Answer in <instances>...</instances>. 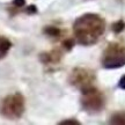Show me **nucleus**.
Masks as SVG:
<instances>
[{"label":"nucleus","instance_id":"1","mask_svg":"<svg viewBox=\"0 0 125 125\" xmlns=\"http://www.w3.org/2000/svg\"><path fill=\"white\" fill-rule=\"evenodd\" d=\"M105 31L104 19L96 13H86L74 21L73 34L79 44L90 46L96 44Z\"/></svg>","mask_w":125,"mask_h":125},{"label":"nucleus","instance_id":"2","mask_svg":"<svg viewBox=\"0 0 125 125\" xmlns=\"http://www.w3.org/2000/svg\"><path fill=\"white\" fill-rule=\"evenodd\" d=\"M26 109V102L22 94L15 93L7 95L0 101V115L9 121H18L22 117Z\"/></svg>","mask_w":125,"mask_h":125},{"label":"nucleus","instance_id":"3","mask_svg":"<svg viewBox=\"0 0 125 125\" xmlns=\"http://www.w3.org/2000/svg\"><path fill=\"white\" fill-rule=\"evenodd\" d=\"M101 65L105 70H116L125 66V44L122 42H111L104 49Z\"/></svg>","mask_w":125,"mask_h":125},{"label":"nucleus","instance_id":"4","mask_svg":"<svg viewBox=\"0 0 125 125\" xmlns=\"http://www.w3.org/2000/svg\"><path fill=\"white\" fill-rule=\"evenodd\" d=\"M81 108L88 114H98L105 107V96L95 86L81 92Z\"/></svg>","mask_w":125,"mask_h":125},{"label":"nucleus","instance_id":"5","mask_svg":"<svg viewBox=\"0 0 125 125\" xmlns=\"http://www.w3.org/2000/svg\"><path fill=\"white\" fill-rule=\"evenodd\" d=\"M95 81H96V75L94 71L87 67H75L73 68V71L68 76L70 85L75 87L80 92L94 87Z\"/></svg>","mask_w":125,"mask_h":125},{"label":"nucleus","instance_id":"6","mask_svg":"<svg viewBox=\"0 0 125 125\" xmlns=\"http://www.w3.org/2000/svg\"><path fill=\"white\" fill-rule=\"evenodd\" d=\"M41 62L44 64L45 66H56L59 65L62 59V52L60 49L50 50L48 52H43L40 54Z\"/></svg>","mask_w":125,"mask_h":125},{"label":"nucleus","instance_id":"7","mask_svg":"<svg viewBox=\"0 0 125 125\" xmlns=\"http://www.w3.org/2000/svg\"><path fill=\"white\" fill-rule=\"evenodd\" d=\"M43 32L48 37H51V38H54V40H60L62 36L65 35V31L62 30L58 27H54V26H46L44 28Z\"/></svg>","mask_w":125,"mask_h":125},{"label":"nucleus","instance_id":"8","mask_svg":"<svg viewBox=\"0 0 125 125\" xmlns=\"http://www.w3.org/2000/svg\"><path fill=\"white\" fill-rule=\"evenodd\" d=\"M109 124L125 125V111L124 110L114 112L111 116H110V118H109Z\"/></svg>","mask_w":125,"mask_h":125},{"label":"nucleus","instance_id":"9","mask_svg":"<svg viewBox=\"0 0 125 125\" xmlns=\"http://www.w3.org/2000/svg\"><path fill=\"white\" fill-rule=\"evenodd\" d=\"M12 48V43L8 38L4 36H0V59L4 58L6 54L8 53L9 49Z\"/></svg>","mask_w":125,"mask_h":125},{"label":"nucleus","instance_id":"10","mask_svg":"<svg viewBox=\"0 0 125 125\" xmlns=\"http://www.w3.org/2000/svg\"><path fill=\"white\" fill-rule=\"evenodd\" d=\"M125 29V22L124 20H118L116 22H114L111 24V30L115 32V34H121L122 31Z\"/></svg>","mask_w":125,"mask_h":125},{"label":"nucleus","instance_id":"11","mask_svg":"<svg viewBox=\"0 0 125 125\" xmlns=\"http://www.w3.org/2000/svg\"><path fill=\"white\" fill-rule=\"evenodd\" d=\"M62 46L66 50V51H71V50L73 49V46H74V40L71 38V37H65V38H62Z\"/></svg>","mask_w":125,"mask_h":125},{"label":"nucleus","instance_id":"12","mask_svg":"<svg viewBox=\"0 0 125 125\" xmlns=\"http://www.w3.org/2000/svg\"><path fill=\"white\" fill-rule=\"evenodd\" d=\"M13 6L16 8H22L23 6L26 5V0H13Z\"/></svg>","mask_w":125,"mask_h":125},{"label":"nucleus","instance_id":"13","mask_svg":"<svg viewBox=\"0 0 125 125\" xmlns=\"http://www.w3.org/2000/svg\"><path fill=\"white\" fill-rule=\"evenodd\" d=\"M24 12L27 14H36L37 13V8H36V6L35 5H30V6H28L27 8L24 9Z\"/></svg>","mask_w":125,"mask_h":125},{"label":"nucleus","instance_id":"14","mask_svg":"<svg viewBox=\"0 0 125 125\" xmlns=\"http://www.w3.org/2000/svg\"><path fill=\"white\" fill-rule=\"evenodd\" d=\"M59 124H62V125H65V124H67V125H80V122H78V121H75V119H66V121H62Z\"/></svg>","mask_w":125,"mask_h":125},{"label":"nucleus","instance_id":"15","mask_svg":"<svg viewBox=\"0 0 125 125\" xmlns=\"http://www.w3.org/2000/svg\"><path fill=\"white\" fill-rule=\"evenodd\" d=\"M118 88L125 90V74L122 75V78L119 79V81H118Z\"/></svg>","mask_w":125,"mask_h":125}]
</instances>
